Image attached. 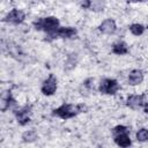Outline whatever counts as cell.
<instances>
[{
  "label": "cell",
  "mask_w": 148,
  "mask_h": 148,
  "mask_svg": "<svg viewBox=\"0 0 148 148\" xmlns=\"http://www.w3.org/2000/svg\"><path fill=\"white\" fill-rule=\"evenodd\" d=\"M59 20L54 16H46V17H39L37 20H35L32 22L34 28L37 31H44L46 32V39L49 40V38L60 28L59 27Z\"/></svg>",
  "instance_id": "1"
},
{
  "label": "cell",
  "mask_w": 148,
  "mask_h": 148,
  "mask_svg": "<svg viewBox=\"0 0 148 148\" xmlns=\"http://www.w3.org/2000/svg\"><path fill=\"white\" fill-rule=\"evenodd\" d=\"M80 112L77 110V105H73V104H68V103H64L52 111V116L58 117V118L64 119V120L74 118Z\"/></svg>",
  "instance_id": "2"
},
{
  "label": "cell",
  "mask_w": 148,
  "mask_h": 148,
  "mask_svg": "<svg viewBox=\"0 0 148 148\" xmlns=\"http://www.w3.org/2000/svg\"><path fill=\"white\" fill-rule=\"evenodd\" d=\"M119 89H120V84L118 83V81L109 77L103 79L98 87L99 92L104 95H114Z\"/></svg>",
  "instance_id": "3"
},
{
  "label": "cell",
  "mask_w": 148,
  "mask_h": 148,
  "mask_svg": "<svg viewBox=\"0 0 148 148\" xmlns=\"http://www.w3.org/2000/svg\"><path fill=\"white\" fill-rule=\"evenodd\" d=\"M31 110H32V106L30 104H25L24 106L14 110V116L21 126H25L30 123V114L32 112Z\"/></svg>",
  "instance_id": "4"
},
{
  "label": "cell",
  "mask_w": 148,
  "mask_h": 148,
  "mask_svg": "<svg viewBox=\"0 0 148 148\" xmlns=\"http://www.w3.org/2000/svg\"><path fill=\"white\" fill-rule=\"evenodd\" d=\"M58 88V80L53 74H50L49 77L43 82L40 87V91L45 96H52Z\"/></svg>",
  "instance_id": "5"
},
{
  "label": "cell",
  "mask_w": 148,
  "mask_h": 148,
  "mask_svg": "<svg viewBox=\"0 0 148 148\" xmlns=\"http://www.w3.org/2000/svg\"><path fill=\"white\" fill-rule=\"evenodd\" d=\"M77 35V30L73 27H62L59 28L50 38L49 40H52L54 38H65V39H69V38H74Z\"/></svg>",
  "instance_id": "6"
},
{
  "label": "cell",
  "mask_w": 148,
  "mask_h": 148,
  "mask_svg": "<svg viewBox=\"0 0 148 148\" xmlns=\"http://www.w3.org/2000/svg\"><path fill=\"white\" fill-rule=\"evenodd\" d=\"M24 18H25V14L22 10L14 8L7 13V15L3 18V22L10 23V24H21L24 21Z\"/></svg>",
  "instance_id": "7"
},
{
  "label": "cell",
  "mask_w": 148,
  "mask_h": 148,
  "mask_svg": "<svg viewBox=\"0 0 148 148\" xmlns=\"http://www.w3.org/2000/svg\"><path fill=\"white\" fill-rule=\"evenodd\" d=\"M146 95H130L126 99V105L132 110L141 109L146 105Z\"/></svg>",
  "instance_id": "8"
},
{
  "label": "cell",
  "mask_w": 148,
  "mask_h": 148,
  "mask_svg": "<svg viewBox=\"0 0 148 148\" xmlns=\"http://www.w3.org/2000/svg\"><path fill=\"white\" fill-rule=\"evenodd\" d=\"M15 106H16V101L14 99V97L12 95V91L10 90L5 91L1 96V111L6 112L7 110L13 109Z\"/></svg>",
  "instance_id": "9"
},
{
  "label": "cell",
  "mask_w": 148,
  "mask_h": 148,
  "mask_svg": "<svg viewBox=\"0 0 148 148\" xmlns=\"http://www.w3.org/2000/svg\"><path fill=\"white\" fill-rule=\"evenodd\" d=\"M98 30L104 34V35H112L116 32L117 30V24L114 22V20L112 18H106L99 25H98Z\"/></svg>",
  "instance_id": "10"
},
{
  "label": "cell",
  "mask_w": 148,
  "mask_h": 148,
  "mask_svg": "<svg viewBox=\"0 0 148 148\" xmlns=\"http://www.w3.org/2000/svg\"><path fill=\"white\" fill-rule=\"evenodd\" d=\"M143 81V73L140 69H132L128 74V84L138 86Z\"/></svg>",
  "instance_id": "11"
},
{
  "label": "cell",
  "mask_w": 148,
  "mask_h": 148,
  "mask_svg": "<svg viewBox=\"0 0 148 148\" xmlns=\"http://www.w3.org/2000/svg\"><path fill=\"white\" fill-rule=\"evenodd\" d=\"M114 142L117 146L119 147H130L132 145V141L130 139L128 132H124V133H119L117 135H114Z\"/></svg>",
  "instance_id": "12"
},
{
  "label": "cell",
  "mask_w": 148,
  "mask_h": 148,
  "mask_svg": "<svg viewBox=\"0 0 148 148\" xmlns=\"http://www.w3.org/2000/svg\"><path fill=\"white\" fill-rule=\"evenodd\" d=\"M112 52L118 56H124L128 53V46L125 42H117L112 45Z\"/></svg>",
  "instance_id": "13"
},
{
  "label": "cell",
  "mask_w": 148,
  "mask_h": 148,
  "mask_svg": "<svg viewBox=\"0 0 148 148\" xmlns=\"http://www.w3.org/2000/svg\"><path fill=\"white\" fill-rule=\"evenodd\" d=\"M38 139V134L35 130H28L22 134V140L24 142H34Z\"/></svg>",
  "instance_id": "14"
},
{
  "label": "cell",
  "mask_w": 148,
  "mask_h": 148,
  "mask_svg": "<svg viewBox=\"0 0 148 148\" xmlns=\"http://www.w3.org/2000/svg\"><path fill=\"white\" fill-rule=\"evenodd\" d=\"M130 31L134 36H141L145 32V27L140 23H133L130 25Z\"/></svg>",
  "instance_id": "15"
},
{
  "label": "cell",
  "mask_w": 148,
  "mask_h": 148,
  "mask_svg": "<svg viewBox=\"0 0 148 148\" xmlns=\"http://www.w3.org/2000/svg\"><path fill=\"white\" fill-rule=\"evenodd\" d=\"M135 136H136V140L140 141V142H146V141H148V128H140V130L136 132Z\"/></svg>",
  "instance_id": "16"
},
{
  "label": "cell",
  "mask_w": 148,
  "mask_h": 148,
  "mask_svg": "<svg viewBox=\"0 0 148 148\" xmlns=\"http://www.w3.org/2000/svg\"><path fill=\"white\" fill-rule=\"evenodd\" d=\"M90 9L95 10V12H101V10L104 9V2L102 0H92Z\"/></svg>",
  "instance_id": "17"
},
{
  "label": "cell",
  "mask_w": 148,
  "mask_h": 148,
  "mask_svg": "<svg viewBox=\"0 0 148 148\" xmlns=\"http://www.w3.org/2000/svg\"><path fill=\"white\" fill-rule=\"evenodd\" d=\"M128 131H130V130H128L127 126H125V125H117L116 127H113L112 134H113V135H117V134H119V133H124V132H128Z\"/></svg>",
  "instance_id": "18"
},
{
  "label": "cell",
  "mask_w": 148,
  "mask_h": 148,
  "mask_svg": "<svg viewBox=\"0 0 148 148\" xmlns=\"http://www.w3.org/2000/svg\"><path fill=\"white\" fill-rule=\"evenodd\" d=\"M80 1V6L83 9H90L91 7V0H79Z\"/></svg>",
  "instance_id": "19"
},
{
  "label": "cell",
  "mask_w": 148,
  "mask_h": 148,
  "mask_svg": "<svg viewBox=\"0 0 148 148\" xmlns=\"http://www.w3.org/2000/svg\"><path fill=\"white\" fill-rule=\"evenodd\" d=\"M83 86L87 88V89H92L94 88V79H87L84 82H83Z\"/></svg>",
  "instance_id": "20"
},
{
  "label": "cell",
  "mask_w": 148,
  "mask_h": 148,
  "mask_svg": "<svg viewBox=\"0 0 148 148\" xmlns=\"http://www.w3.org/2000/svg\"><path fill=\"white\" fill-rule=\"evenodd\" d=\"M76 105H77V110H79L80 113H82V112H88V106H87L86 104L80 103V104H76Z\"/></svg>",
  "instance_id": "21"
},
{
  "label": "cell",
  "mask_w": 148,
  "mask_h": 148,
  "mask_svg": "<svg viewBox=\"0 0 148 148\" xmlns=\"http://www.w3.org/2000/svg\"><path fill=\"white\" fill-rule=\"evenodd\" d=\"M143 111H145L146 114H148V103H146V105L143 106Z\"/></svg>",
  "instance_id": "22"
},
{
  "label": "cell",
  "mask_w": 148,
  "mask_h": 148,
  "mask_svg": "<svg viewBox=\"0 0 148 148\" xmlns=\"http://www.w3.org/2000/svg\"><path fill=\"white\" fill-rule=\"evenodd\" d=\"M128 1H133V2H143V1H147V0H128Z\"/></svg>",
  "instance_id": "23"
}]
</instances>
